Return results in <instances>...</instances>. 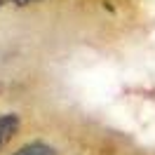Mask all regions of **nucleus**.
<instances>
[{"mask_svg": "<svg viewBox=\"0 0 155 155\" xmlns=\"http://www.w3.org/2000/svg\"><path fill=\"white\" fill-rule=\"evenodd\" d=\"M14 155H54V150L45 143H31V146H24L21 150H17Z\"/></svg>", "mask_w": 155, "mask_h": 155, "instance_id": "f03ea898", "label": "nucleus"}, {"mask_svg": "<svg viewBox=\"0 0 155 155\" xmlns=\"http://www.w3.org/2000/svg\"><path fill=\"white\" fill-rule=\"evenodd\" d=\"M19 5H28V2H35V0H17Z\"/></svg>", "mask_w": 155, "mask_h": 155, "instance_id": "7ed1b4c3", "label": "nucleus"}, {"mask_svg": "<svg viewBox=\"0 0 155 155\" xmlns=\"http://www.w3.org/2000/svg\"><path fill=\"white\" fill-rule=\"evenodd\" d=\"M2 2H5V0H0V5H2Z\"/></svg>", "mask_w": 155, "mask_h": 155, "instance_id": "20e7f679", "label": "nucleus"}, {"mask_svg": "<svg viewBox=\"0 0 155 155\" xmlns=\"http://www.w3.org/2000/svg\"><path fill=\"white\" fill-rule=\"evenodd\" d=\"M17 127H19V117L17 115H0V148L14 136Z\"/></svg>", "mask_w": 155, "mask_h": 155, "instance_id": "f257e3e1", "label": "nucleus"}]
</instances>
